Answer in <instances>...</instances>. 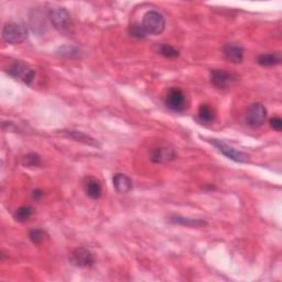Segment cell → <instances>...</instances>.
Wrapping results in <instances>:
<instances>
[{
	"mask_svg": "<svg viewBox=\"0 0 282 282\" xmlns=\"http://www.w3.org/2000/svg\"><path fill=\"white\" fill-rule=\"evenodd\" d=\"M49 18L53 27L60 34L68 35L72 29V19L67 9L63 7H52L49 10Z\"/></svg>",
	"mask_w": 282,
	"mask_h": 282,
	"instance_id": "1",
	"label": "cell"
},
{
	"mask_svg": "<svg viewBox=\"0 0 282 282\" xmlns=\"http://www.w3.org/2000/svg\"><path fill=\"white\" fill-rule=\"evenodd\" d=\"M2 39L10 44H19L27 40L28 29L21 23L9 22L2 28Z\"/></svg>",
	"mask_w": 282,
	"mask_h": 282,
	"instance_id": "2",
	"label": "cell"
},
{
	"mask_svg": "<svg viewBox=\"0 0 282 282\" xmlns=\"http://www.w3.org/2000/svg\"><path fill=\"white\" fill-rule=\"evenodd\" d=\"M141 25L148 35H160L166 28V20L161 13L151 10L143 16Z\"/></svg>",
	"mask_w": 282,
	"mask_h": 282,
	"instance_id": "3",
	"label": "cell"
},
{
	"mask_svg": "<svg viewBox=\"0 0 282 282\" xmlns=\"http://www.w3.org/2000/svg\"><path fill=\"white\" fill-rule=\"evenodd\" d=\"M166 106L176 112H182L186 109V96L181 88L171 87L164 97Z\"/></svg>",
	"mask_w": 282,
	"mask_h": 282,
	"instance_id": "4",
	"label": "cell"
},
{
	"mask_svg": "<svg viewBox=\"0 0 282 282\" xmlns=\"http://www.w3.org/2000/svg\"><path fill=\"white\" fill-rule=\"evenodd\" d=\"M7 73L11 77L18 79L26 85H31L32 82L35 81V72L32 70L29 65H27L22 62H15L7 69Z\"/></svg>",
	"mask_w": 282,
	"mask_h": 282,
	"instance_id": "5",
	"label": "cell"
},
{
	"mask_svg": "<svg viewBox=\"0 0 282 282\" xmlns=\"http://www.w3.org/2000/svg\"><path fill=\"white\" fill-rule=\"evenodd\" d=\"M267 119V108L260 104V103H255L248 107L245 115V123L252 127V128H258L265 124Z\"/></svg>",
	"mask_w": 282,
	"mask_h": 282,
	"instance_id": "6",
	"label": "cell"
},
{
	"mask_svg": "<svg viewBox=\"0 0 282 282\" xmlns=\"http://www.w3.org/2000/svg\"><path fill=\"white\" fill-rule=\"evenodd\" d=\"M211 83L215 87L225 89L237 81V76L233 73L227 72L226 70H212L210 72Z\"/></svg>",
	"mask_w": 282,
	"mask_h": 282,
	"instance_id": "7",
	"label": "cell"
},
{
	"mask_svg": "<svg viewBox=\"0 0 282 282\" xmlns=\"http://www.w3.org/2000/svg\"><path fill=\"white\" fill-rule=\"evenodd\" d=\"M210 142L214 145V147L217 148L219 150V152H222L225 157L233 160L235 162H239V163H245L248 161V156L245 153H243L242 151H238L230 145L226 144L223 141L220 140H216V139H212L210 140Z\"/></svg>",
	"mask_w": 282,
	"mask_h": 282,
	"instance_id": "8",
	"label": "cell"
},
{
	"mask_svg": "<svg viewBox=\"0 0 282 282\" xmlns=\"http://www.w3.org/2000/svg\"><path fill=\"white\" fill-rule=\"evenodd\" d=\"M94 261H95V259H94L93 253L84 247L76 248L72 252V256H70V262L79 268L91 267L94 264Z\"/></svg>",
	"mask_w": 282,
	"mask_h": 282,
	"instance_id": "9",
	"label": "cell"
},
{
	"mask_svg": "<svg viewBox=\"0 0 282 282\" xmlns=\"http://www.w3.org/2000/svg\"><path fill=\"white\" fill-rule=\"evenodd\" d=\"M176 157V153L175 149L168 145H162V147H158L153 149L151 153H150V159L151 161L156 163H167L175 160Z\"/></svg>",
	"mask_w": 282,
	"mask_h": 282,
	"instance_id": "10",
	"label": "cell"
},
{
	"mask_svg": "<svg viewBox=\"0 0 282 282\" xmlns=\"http://www.w3.org/2000/svg\"><path fill=\"white\" fill-rule=\"evenodd\" d=\"M224 55L232 63H242L244 60V48L237 43H228L224 46Z\"/></svg>",
	"mask_w": 282,
	"mask_h": 282,
	"instance_id": "11",
	"label": "cell"
},
{
	"mask_svg": "<svg viewBox=\"0 0 282 282\" xmlns=\"http://www.w3.org/2000/svg\"><path fill=\"white\" fill-rule=\"evenodd\" d=\"M114 182V187L116 191L120 194H126L133 189V181L130 180L128 176L124 175V173H117L112 178Z\"/></svg>",
	"mask_w": 282,
	"mask_h": 282,
	"instance_id": "12",
	"label": "cell"
},
{
	"mask_svg": "<svg viewBox=\"0 0 282 282\" xmlns=\"http://www.w3.org/2000/svg\"><path fill=\"white\" fill-rule=\"evenodd\" d=\"M169 219H170V222L173 224H178V225H182V226H186V227H202V226H205V225H208L206 220L204 219L184 217V216H180V215H171Z\"/></svg>",
	"mask_w": 282,
	"mask_h": 282,
	"instance_id": "13",
	"label": "cell"
},
{
	"mask_svg": "<svg viewBox=\"0 0 282 282\" xmlns=\"http://www.w3.org/2000/svg\"><path fill=\"white\" fill-rule=\"evenodd\" d=\"M84 190L87 196L91 197L93 200L100 199L102 195V185L98 180L94 177H88L85 184H84Z\"/></svg>",
	"mask_w": 282,
	"mask_h": 282,
	"instance_id": "14",
	"label": "cell"
},
{
	"mask_svg": "<svg viewBox=\"0 0 282 282\" xmlns=\"http://www.w3.org/2000/svg\"><path fill=\"white\" fill-rule=\"evenodd\" d=\"M257 62L261 67H276L281 62V54L280 53H266L261 54L257 58Z\"/></svg>",
	"mask_w": 282,
	"mask_h": 282,
	"instance_id": "15",
	"label": "cell"
},
{
	"mask_svg": "<svg viewBox=\"0 0 282 282\" xmlns=\"http://www.w3.org/2000/svg\"><path fill=\"white\" fill-rule=\"evenodd\" d=\"M215 110L208 104L201 105L199 108V118L204 124H212L215 120Z\"/></svg>",
	"mask_w": 282,
	"mask_h": 282,
	"instance_id": "16",
	"label": "cell"
},
{
	"mask_svg": "<svg viewBox=\"0 0 282 282\" xmlns=\"http://www.w3.org/2000/svg\"><path fill=\"white\" fill-rule=\"evenodd\" d=\"M35 214V209L30 205H23L15 212V219L19 223H25L29 220Z\"/></svg>",
	"mask_w": 282,
	"mask_h": 282,
	"instance_id": "17",
	"label": "cell"
},
{
	"mask_svg": "<svg viewBox=\"0 0 282 282\" xmlns=\"http://www.w3.org/2000/svg\"><path fill=\"white\" fill-rule=\"evenodd\" d=\"M69 136L75 140L81 141V142H84L89 145H94V147H100V144H98L95 139H93L92 137H89V136L85 135L84 133H81V131H69Z\"/></svg>",
	"mask_w": 282,
	"mask_h": 282,
	"instance_id": "18",
	"label": "cell"
},
{
	"mask_svg": "<svg viewBox=\"0 0 282 282\" xmlns=\"http://www.w3.org/2000/svg\"><path fill=\"white\" fill-rule=\"evenodd\" d=\"M30 241L35 244V245H41L42 243H44L45 239L49 238V235L46 234L45 230L41 228H35L30 230L29 233Z\"/></svg>",
	"mask_w": 282,
	"mask_h": 282,
	"instance_id": "19",
	"label": "cell"
},
{
	"mask_svg": "<svg viewBox=\"0 0 282 282\" xmlns=\"http://www.w3.org/2000/svg\"><path fill=\"white\" fill-rule=\"evenodd\" d=\"M158 53L168 59H175L180 55V52L170 44H160L158 46Z\"/></svg>",
	"mask_w": 282,
	"mask_h": 282,
	"instance_id": "20",
	"label": "cell"
},
{
	"mask_svg": "<svg viewBox=\"0 0 282 282\" xmlns=\"http://www.w3.org/2000/svg\"><path fill=\"white\" fill-rule=\"evenodd\" d=\"M21 162L26 168H36L41 166V157L37 153H28L22 158Z\"/></svg>",
	"mask_w": 282,
	"mask_h": 282,
	"instance_id": "21",
	"label": "cell"
},
{
	"mask_svg": "<svg viewBox=\"0 0 282 282\" xmlns=\"http://www.w3.org/2000/svg\"><path fill=\"white\" fill-rule=\"evenodd\" d=\"M129 34L131 36L137 37V39H144L148 35L143 29L142 25H140V23H134V25L129 28Z\"/></svg>",
	"mask_w": 282,
	"mask_h": 282,
	"instance_id": "22",
	"label": "cell"
},
{
	"mask_svg": "<svg viewBox=\"0 0 282 282\" xmlns=\"http://www.w3.org/2000/svg\"><path fill=\"white\" fill-rule=\"evenodd\" d=\"M58 53L62 56L72 58V56H75V55L78 54V50L75 48V46L67 45V46H63V48H60V50L58 51Z\"/></svg>",
	"mask_w": 282,
	"mask_h": 282,
	"instance_id": "23",
	"label": "cell"
},
{
	"mask_svg": "<svg viewBox=\"0 0 282 282\" xmlns=\"http://www.w3.org/2000/svg\"><path fill=\"white\" fill-rule=\"evenodd\" d=\"M270 126L277 131H280L282 129V119L280 117H274L270 119Z\"/></svg>",
	"mask_w": 282,
	"mask_h": 282,
	"instance_id": "24",
	"label": "cell"
},
{
	"mask_svg": "<svg viewBox=\"0 0 282 282\" xmlns=\"http://www.w3.org/2000/svg\"><path fill=\"white\" fill-rule=\"evenodd\" d=\"M42 196H43V192L41 190H35L32 192V197H34L35 200H40Z\"/></svg>",
	"mask_w": 282,
	"mask_h": 282,
	"instance_id": "25",
	"label": "cell"
}]
</instances>
